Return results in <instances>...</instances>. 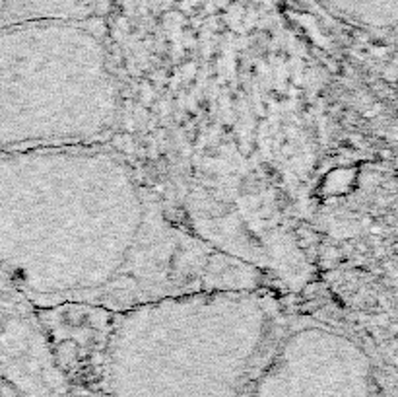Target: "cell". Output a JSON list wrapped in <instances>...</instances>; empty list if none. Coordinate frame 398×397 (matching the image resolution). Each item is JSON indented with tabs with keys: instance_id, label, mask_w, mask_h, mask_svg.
<instances>
[{
	"instance_id": "6da1fadb",
	"label": "cell",
	"mask_w": 398,
	"mask_h": 397,
	"mask_svg": "<svg viewBox=\"0 0 398 397\" xmlns=\"http://www.w3.org/2000/svg\"><path fill=\"white\" fill-rule=\"evenodd\" d=\"M227 269H237V265L212 245L167 224L159 205L149 201L144 191L142 222L123 263L107 283L78 294L72 302L128 310L163 296L237 288L224 279Z\"/></svg>"
},
{
	"instance_id": "7a4b0ae2",
	"label": "cell",
	"mask_w": 398,
	"mask_h": 397,
	"mask_svg": "<svg viewBox=\"0 0 398 397\" xmlns=\"http://www.w3.org/2000/svg\"><path fill=\"white\" fill-rule=\"evenodd\" d=\"M330 2H334V4H336V6H340V8L351 10V0H330ZM385 4H387V6H391V8H395V0H385Z\"/></svg>"
},
{
	"instance_id": "3957f363",
	"label": "cell",
	"mask_w": 398,
	"mask_h": 397,
	"mask_svg": "<svg viewBox=\"0 0 398 397\" xmlns=\"http://www.w3.org/2000/svg\"><path fill=\"white\" fill-rule=\"evenodd\" d=\"M2 2H6V0H2Z\"/></svg>"
}]
</instances>
